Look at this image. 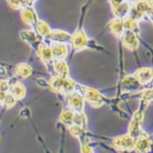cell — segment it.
<instances>
[{
  "instance_id": "cell-11",
  "label": "cell",
  "mask_w": 153,
  "mask_h": 153,
  "mask_svg": "<svg viewBox=\"0 0 153 153\" xmlns=\"http://www.w3.org/2000/svg\"><path fill=\"white\" fill-rule=\"evenodd\" d=\"M123 42L124 44L126 45L127 47L130 48H135L138 46V41L136 36L131 30H127L126 32L124 33L123 35Z\"/></svg>"
},
{
  "instance_id": "cell-18",
  "label": "cell",
  "mask_w": 153,
  "mask_h": 153,
  "mask_svg": "<svg viewBox=\"0 0 153 153\" xmlns=\"http://www.w3.org/2000/svg\"><path fill=\"white\" fill-rule=\"evenodd\" d=\"M137 75H138L137 78L141 82V83H145L151 79L152 74V71L150 69L145 68V69L138 71L137 73Z\"/></svg>"
},
{
  "instance_id": "cell-1",
  "label": "cell",
  "mask_w": 153,
  "mask_h": 153,
  "mask_svg": "<svg viewBox=\"0 0 153 153\" xmlns=\"http://www.w3.org/2000/svg\"><path fill=\"white\" fill-rule=\"evenodd\" d=\"M49 86L54 91L68 95L71 92L74 91L76 84L68 77L62 78L56 76L52 77L49 82Z\"/></svg>"
},
{
  "instance_id": "cell-14",
  "label": "cell",
  "mask_w": 153,
  "mask_h": 153,
  "mask_svg": "<svg viewBox=\"0 0 153 153\" xmlns=\"http://www.w3.org/2000/svg\"><path fill=\"white\" fill-rule=\"evenodd\" d=\"M39 34L37 33L31 31V30H27L23 31L21 33V38H23L24 41H25L30 44H35L37 42H39Z\"/></svg>"
},
{
  "instance_id": "cell-20",
  "label": "cell",
  "mask_w": 153,
  "mask_h": 153,
  "mask_svg": "<svg viewBox=\"0 0 153 153\" xmlns=\"http://www.w3.org/2000/svg\"><path fill=\"white\" fill-rule=\"evenodd\" d=\"M16 101V99L12 94H7L6 97H5V100H4V104L7 108H11L15 104Z\"/></svg>"
},
{
  "instance_id": "cell-13",
  "label": "cell",
  "mask_w": 153,
  "mask_h": 153,
  "mask_svg": "<svg viewBox=\"0 0 153 153\" xmlns=\"http://www.w3.org/2000/svg\"><path fill=\"white\" fill-rule=\"evenodd\" d=\"M11 94L16 99V100H21L25 97V88L24 87L22 84L19 82L13 83L10 86Z\"/></svg>"
},
{
  "instance_id": "cell-2",
  "label": "cell",
  "mask_w": 153,
  "mask_h": 153,
  "mask_svg": "<svg viewBox=\"0 0 153 153\" xmlns=\"http://www.w3.org/2000/svg\"><path fill=\"white\" fill-rule=\"evenodd\" d=\"M82 91L83 96L85 99V100L92 107L100 108L104 103L102 94H100L97 90L93 88H88V87H84V89H82Z\"/></svg>"
},
{
  "instance_id": "cell-12",
  "label": "cell",
  "mask_w": 153,
  "mask_h": 153,
  "mask_svg": "<svg viewBox=\"0 0 153 153\" xmlns=\"http://www.w3.org/2000/svg\"><path fill=\"white\" fill-rule=\"evenodd\" d=\"M74 116L75 114L70 108L65 109L60 115L59 120L64 125L70 127L74 124Z\"/></svg>"
},
{
  "instance_id": "cell-9",
  "label": "cell",
  "mask_w": 153,
  "mask_h": 153,
  "mask_svg": "<svg viewBox=\"0 0 153 153\" xmlns=\"http://www.w3.org/2000/svg\"><path fill=\"white\" fill-rule=\"evenodd\" d=\"M114 144L117 148L121 149H130L134 147V140L130 136L119 137L114 140Z\"/></svg>"
},
{
  "instance_id": "cell-17",
  "label": "cell",
  "mask_w": 153,
  "mask_h": 153,
  "mask_svg": "<svg viewBox=\"0 0 153 153\" xmlns=\"http://www.w3.org/2000/svg\"><path fill=\"white\" fill-rule=\"evenodd\" d=\"M16 71L18 75L24 76V77H27L32 74V68L29 65L23 63V64L18 65L16 67Z\"/></svg>"
},
{
  "instance_id": "cell-8",
  "label": "cell",
  "mask_w": 153,
  "mask_h": 153,
  "mask_svg": "<svg viewBox=\"0 0 153 153\" xmlns=\"http://www.w3.org/2000/svg\"><path fill=\"white\" fill-rule=\"evenodd\" d=\"M38 54L40 59L44 62L45 64H49L53 59L51 47L47 46V44L40 43L38 47Z\"/></svg>"
},
{
  "instance_id": "cell-10",
  "label": "cell",
  "mask_w": 153,
  "mask_h": 153,
  "mask_svg": "<svg viewBox=\"0 0 153 153\" xmlns=\"http://www.w3.org/2000/svg\"><path fill=\"white\" fill-rule=\"evenodd\" d=\"M22 17H23L24 21L27 25L32 26L33 29H36L38 20L34 12H33V10H31V9L24 10L23 12H22Z\"/></svg>"
},
{
  "instance_id": "cell-3",
  "label": "cell",
  "mask_w": 153,
  "mask_h": 153,
  "mask_svg": "<svg viewBox=\"0 0 153 153\" xmlns=\"http://www.w3.org/2000/svg\"><path fill=\"white\" fill-rule=\"evenodd\" d=\"M68 100L70 109L73 112L75 113L83 112L84 100L81 94L74 91L73 92H71L70 94H68Z\"/></svg>"
},
{
  "instance_id": "cell-5",
  "label": "cell",
  "mask_w": 153,
  "mask_h": 153,
  "mask_svg": "<svg viewBox=\"0 0 153 153\" xmlns=\"http://www.w3.org/2000/svg\"><path fill=\"white\" fill-rule=\"evenodd\" d=\"M50 47L52 56L55 59H64L67 57L68 49L65 44L59 43V42H53Z\"/></svg>"
},
{
  "instance_id": "cell-16",
  "label": "cell",
  "mask_w": 153,
  "mask_h": 153,
  "mask_svg": "<svg viewBox=\"0 0 153 153\" xmlns=\"http://www.w3.org/2000/svg\"><path fill=\"white\" fill-rule=\"evenodd\" d=\"M35 30L38 31V34L42 37H50L51 33L50 27L42 21H38Z\"/></svg>"
},
{
  "instance_id": "cell-21",
  "label": "cell",
  "mask_w": 153,
  "mask_h": 153,
  "mask_svg": "<svg viewBox=\"0 0 153 153\" xmlns=\"http://www.w3.org/2000/svg\"><path fill=\"white\" fill-rule=\"evenodd\" d=\"M10 88L9 83L6 81H0V91L1 92H6L8 89Z\"/></svg>"
},
{
  "instance_id": "cell-4",
  "label": "cell",
  "mask_w": 153,
  "mask_h": 153,
  "mask_svg": "<svg viewBox=\"0 0 153 153\" xmlns=\"http://www.w3.org/2000/svg\"><path fill=\"white\" fill-rule=\"evenodd\" d=\"M89 38L82 30H77L72 35L71 43L76 51H82L85 49L88 45Z\"/></svg>"
},
{
  "instance_id": "cell-19",
  "label": "cell",
  "mask_w": 153,
  "mask_h": 153,
  "mask_svg": "<svg viewBox=\"0 0 153 153\" xmlns=\"http://www.w3.org/2000/svg\"><path fill=\"white\" fill-rule=\"evenodd\" d=\"M149 140H147V138H140L137 142V143L134 147L137 148V149H139L140 152H144L145 148L147 147H149Z\"/></svg>"
},
{
  "instance_id": "cell-15",
  "label": "cell",
  "mask_w": 153,
  "mask_h": 153,
  "mask_svg": "<svg viewBox=\"0 0 153 153\" xmlns=\"http://www.w3.org/2000/svg\"><path fill=\"white\" fill-rule=\"evenodd\" d=\"M109 28L116 36L121 37L124 33V25L119 20H113L109 23Z\"/></svg>"
},
{
  "instance_id": "cell-6",
  "label": "cell",
  "mask_w": 153,
  "mask_h": 153,
  "mask_svg": "<svg viewBox=\"0 0 153 153\" xmlns=\"http://www.w3.org/2000/svg\"><path fill=\"white\" fill-rule=\"evenodd\" d=\"M49 38L54 42H59V43H64V44L71 43V40H72V35L61 30H51Z\"/></svg>"
},
{
  "instance_id": "cell-7",
  "label": "cell",
  "mask_w": 153,
  "mask_h": 153,
  "mask_svg": "<svg viewBox=\"0 0 153 153\" xmlns=\"http://www.w3.org/2000/svg\"><path fill=\"white\" fill-rule=\"evenodd\" d=\"M53 68L57 76L62 78H67L68 77V67L67 64L64 61V59H56L52 64Z\"/></svg>"
}]
</instances>
